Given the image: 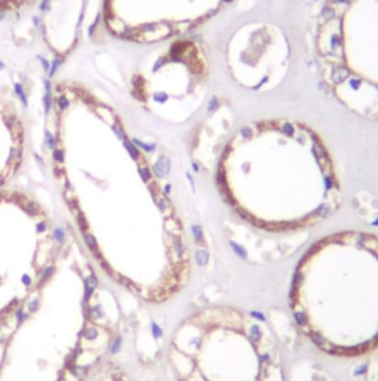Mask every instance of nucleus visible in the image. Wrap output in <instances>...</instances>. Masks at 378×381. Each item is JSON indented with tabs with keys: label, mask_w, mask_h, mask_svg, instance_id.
<instances>
[{
	"label": "nucleus",
	"mask_w": 378,
	"mask_h": 381,
	"mask_svg": "<svg viewBox=\"0 0 378 381\" xmlns=\"http://www.w3.org/2000/svg\"><path fill=\"white\" fill-rule=\"evenodd\" d=\"M141 61L131 80V92L147 111L172 123L191 119L208 95L209 58L191 36L159 43Z\"/></svg>",
	"instance_id": "6e6552de"
},
{
	"label": "nucleus",
	"mask_w": 378,
	"mask_h": 381,
	"mask_svg": "<svg viewBox=\"0 0 378 381\" xmlns=\"http://www.w3.org/2000/svg\"><path fill=\"white\" fill-rule=\"evenodd\" d=\"M310 34L326 92L358 117L378 122V0H320Z\"/></svg>",
	"instance_id": "423d86ee"
},
{
	"label": "nucleus",
	"mask_w": 378,
	"mask_h": 381,
	"mask_svg": "<svg viewBox=\"0 0 378 381\" xmlns=\"http://www.w3.org/2000/svg\"><path fill=\"white\" fill-rule=\"evenodd\" d=\"M117 307L74 233L28 301L0 326V381H89L108 359Z\"/></svg>",
	"instance_id": "7ed1b4c3"
},
{
	"label": "nucleus",
	"mask_w": 378,
	"mask_h": 381,
	"mask_svg": "<svg viewBox=\"0 0 378 381\" xmlns=\"http://www.w3.org/2000/svg\"><path fill=\"white\" fill-rule=\"evenodd\" d=\"M25 138L14 110L0 101V191L9 187L21 169Z\"/></svg>",
	"instance_id": "9b49d317"
},
{
	"label": "nucleus",
	"mask_w": 378,
	"mask_h": 381,
	"mask_svg": "<svg viewBox=\"0 0 378 381\" xmlns=\"http://www.w3.org/2000/svg\"><path fill=\"white\" fill-rule=\"evenodd\" d=\"M62 233L36 196L12 187L0 191V326L54 267Z\"/></svg>",
	"instance_id": "0eeeda50"
},
{
	"label": "nucleus",
	"mask_w": 378,
	"mask_h": 381,
	"mask_svg": "<svg viewBox=\"0 0 378 381\" xmlns=\"http://www.w3.org/2000/svg\"><path fill=\"white\" fill-rule=\"evenodd\" d=\"M291 64V43L280 27L249 21L237 27L225 45V65L240 87L264 94L285 80Z\"/></svg>",
	"instance_id": "9d476101"
},
{
	"label": "nucleus",
	"mask_w": 378,
	"mask_h": 381,
	"mask_svg": "<svg viewBox=\"0 0 378 381\" xmlns=\"http://www.w3.org/2000/svg\"><path fill=\"white\" fill-rule=\"evenodd\" d=\"M289 308L319 352L356 359L378 350V234L344 230L305 249L291 276Z\"/></svg>",
	"instance_id": "20e7f679"
},
{
	"label": "nucleus",
	"mask_w": 378,
	"mask_h": 381,
	"mask_svg": "<svg viewBox=\"0 0 378 381\" xmlns=\"http://www.w3.org/2000/svg\"><path fill=\"white\" fill-rule=\"evenodd\" d=\"M215 184L233 214L276 234L318 226L343 200L323 138L289 117L249 120L229 134L220 146Z\"/></svg>",
	"instance_id": "f03ea898"
},
{
	"label": "nucleus",
	"mask_w": 378,
	"mask_h": 381,
	"mask_svg": "<svg viewBox=\"0 0 378 381\" xmlns=\"http://www.w3.org/2000/svg\"><path fill=\"white\" fill-rule=\"evenodd\" d=\"M107 134L94 146L56 135L54 180L98 273L142 303L165 304L190 280L185 228L160 175L113 110Z\"/></svg>",
	"instance_id": "f257e3e1"
},
{
	"label": "nucleus",
	"mask_w": 378,
	"mask_h": 381,
	"mask_svg": "<svg viewBox=\"0 0 378 381\" xmlns=\"http://www.w3.org/2000/svg\"><path fill=\"white\" fill-rule=\"evenodd\" d=\"M166 356L175 381H286L273 329L237 307H205L182 319Z\"/></svg>",
	"instance_id": "39448f33"
},
{
	"label": "nucleus",
	"mask_w": 378,
	"mask_h": 381,
	"mask_svg": "<svg viewBox=\"0 0 378 381\" xmlns=\"http://www.w3.org/2000/svg\"><path fill=\"white\" fill-rule=\"evenodd\" d=\"M234 0H105L104 20L111 34L140 45H159L212 20Z\"/></svg>",
	"instance_id": "1a4fd4ad"
}]
</instances>
